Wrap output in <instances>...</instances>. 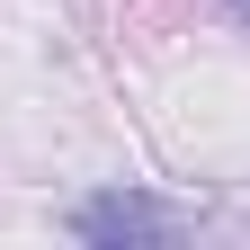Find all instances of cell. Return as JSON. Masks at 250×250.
<instances>
[{
    "label": "cell",
    "mask_w": 250,
    "mask_h": 250,
    "mask_svg": "<svg viewBox=\"0 0 250 250\" xmlns=\"http://www.w3.org/2000/svg\"><path fill=\"white\" fill-rule=\"evenodd\" d=\"M72 232H81V241H99V250H116V241H170V232H179V214H170L161 197L116 188V197H89V206L72 214Z\"/></svg>",
    "instance_id": "obj_1"
},
{
    "label": "cell",
    "mask_w": 250,
    "mask_h": 250,
    "mask_svg": "<svg viewBox=\"0 0 250 250\" xmlns=\"http://www.w3.org/2000/svg\"><path fill=\"white\" fill-rule=\"evenodd\" d=\"M232 9H241V18H250V0H232Z\"/></svg>",
    "instance_id": "obj_2"
}]
</instances>
